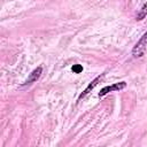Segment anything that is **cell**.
Segmentation results:
<instances>
[{"label":"cell","mask_w":147,"mask_h":147,"mask_svg":"<svg viewBox=\"0 0 147 147\" xmlns=\"http://www.w3.org/2000/svg\"><path fill=\"white\" fill-rule=\"evenodd\" d=\"M146 47H147V31L142 34V37L138 40V42L136 44V46L133 47L132 49V55L134 57H140L144 55L145 51H146Z\"/></svg>","instance_id":"cell-1"},{"label":"cell","mask_w":147,"mask_h":147,"mask_svg":"<svg viewBox=\"0 0 147 147\" xmlns=\"http://www.w3.org/2000/svg\"><path fill=\"white\" fill-rule=\"evenodd\" d=\"M125 86H126V83H125V82H119V83H115V84H113V85H110V86H105V87L99 92V98L105 96V95L108 94L109 92L121 91V90H123Z\"/></svg>","instance_id":"cell-2"},{"label":"cell","mask_w":147,"mask_h":147,"mask_svg":"<svg viewBox=\"0 0 147 147\" xmlns=\"http://www.w3.org/2000/svg\"><path fill=\"white\" fill-rule=\"evenodd\" d=\"M41 71H42V68L41 67H38V68H36L30 75H29V77H28V79L23 83V85H31L32 83H34V82H37L38 79H39V77H40V75H41Z\"/></svg>","instance_id":"cell-3"},{"label":"cell","mask_w":147,"mask_h":147,"mask_svg":"<svg viewBox=\"0 0 147 147\" xmlns=\"http://www.w3.org/2000/svg\"><path fill=\"white\" fill-rule=\"evenodd\" d=\"M101 77H102V76H99V77H96V78H95V79H94L93 82H91V83L88 84V86H87V87H86V88L84 90V92H83V93H82V94L79 95L78 100H80V99H83L84 96H86V94H88V93L91 92V90H93V88H94V87H95V86L98 85V83L100 82Z\"/></svg>","instance_id":"cell-4"},{"label":"cell","mask_w":147,"mask_h":147,"mask_svg":"<svg viewBox=\"0 0 147 147\" xmlns=\"http://www.w3.org/2000/svg\"><path fill=\"white\" fill-rule=\"evenodd\" d=\"M146 16H147V3H144V6L141 7V9L139 10V13H138L137 16H136V20H137V21H141V20H144Z\"/></svg>","instance_id":"cell-5"},{"label":"cell","mask_w":147,"mask_h":147,"mask_svg":"<svg viewBox=\"0 0 147 147\" xmlns=\"http://www.w3.org/2000/svg\"><path fill=\"white\" fill-rule=\"evenodd\" d=\"M71 70L74 71V74H80L83 71V67L80 64H74L72 68H71Z\"/></svg>","instance_id":"cell-6"}]
</instances>
